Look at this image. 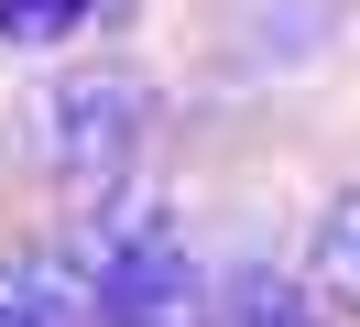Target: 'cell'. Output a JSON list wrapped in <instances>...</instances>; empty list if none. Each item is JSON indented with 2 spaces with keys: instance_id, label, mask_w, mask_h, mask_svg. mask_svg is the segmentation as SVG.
Returning a JSON list of instances; mask_svg holds the SVG:
<instances>
[{
  "instance_id": "obj_3",
  "label": "cell",
  "mask_w": 360,
  "mask_h": 327,
  "mask_svg": "<svg viewBox=\"0 0 360 327\" xmlns=\"http://www.w3.org/2000/svg\"><path fill=\"white\" fill-rule=\"evenodd\" d=\"M207 327H316V295L273 262H240V273L207 283Z\"/></svg>"
},
{
  "instance_id": "obj_5",
  "label": "cell",
  "mask_w": 360,
  "mask_h": 327,
  "mask_svg": "<svg viewBox=\"0 0 360 327\" xmlns=\"http://www.w3.org/2000/svg\"><path fill=\"white\" fill-rule=\"evenodd\" d=\"M120 0H0V44H22V55H55L77 44L88 22H110Z\"/></svg>"
},
{
  "instance_id": "obj_1",
  "label": "cell",
  "mask_w": 360,
  "mask_h": 327,
  "mask_svg": "<svg viewBox=\"0 0 360 327\" xmlns=\"http://www.w3.org/2000/svg\"><path fill=\"white\" fill-rule=\"evenodd\" d=\"M142 120H153V109H142V77H120V65H77V77H44V87H33L22 142H33V164H44L66 196H98V186L131 174Z\"/></svg>"
},
{
  "instance_id": "obj_4",
  "label": "cell",
  "mask_w": 360,
  "mask_h": 327,
  "mask_svg": "<svg viewBox=\"0 0 360 327\" xmlns=\"http://www.w3.org/2000/svg\"><path fill=\"white\" fill-rule=\"evenodd\" d=\"M306 295L360 305V186H338L328 207H316V229H306Z\"/></svg>"
},
{
  "instance_id": "obj_2",
  "label": "cell",
  "mask_w": 360,
  "mask_h": 327,
  "mask_svg": "<svg viewBox=\"0 0 360 327\" xmlns=\"http://www.w3.org/2000/svg\"><path fill=\"white\" fill-rule=\"evenodd\" d=\"M0 327H98L88 251H11L0 262Z\"/></svg>"
}]
</instances>
